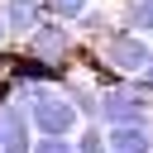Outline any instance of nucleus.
<instances>
[{"label":"nucleus","instance_id":"f257e3e1","mask_svg":"<svg viewBox=\"0 0 153 153\" xmlns=\"http://www.w3.org/2000/svg\"><path fill=\"white\" fill-rule=\"evenodd\" d=\"M100 124H153V96L139 91L134 76H124L120 86L100 91Z\"/></svg>","mask_w":153,"mask_h":153},{"label":"nucleus","instance_id":"f03ea898","mask_svg":"<svg viewBox=\"0 0 153 153\" xmlns=\"http://www.w3.org/2000/svg\"><path fill=\"white\" fill-rule=\"evenodd\" d=\"M24 48H29V53H38V57H48V62L72 67V57H76V48H81V38H76V29H72L67 19L43 14V19L33 24V33L24 38Z\"/></svg>","mask_w":153,"mask_h":153},{"label":"nucleus","instance_id":"7ed1b4c3","mask_svg":"<svg viewBox=\"0 0 153 153\" xmlns=\"http://www.w3.org/2000/svg\"><path fill=\"white\" fill-rule=\"evenodd\" d=\"M29 115H33V129L38 134H76L86 120H81V110L72 105V96L62 91V86H48L38 100H29Z\"/></svg>","mask_w":153,"mask_h":153},{"label":"nucleus","instance_id":"20e7f679","mask_svg":"<svg viewBox=\"0 0 153 153\" xmlns=\"http://www.w3.org/2000/svg\"><path fill=\"white\" fill-rule=\"evenodd\" d=\"M96 48H100V53H105L124 76H139V72L148 67V57H153V43H148L143 33H134V29H124V24H115Z\"/></svg>","mask_w":153,"mask_h":153},{"label":"nucleus","instance_id":"39448f33","mask_svg":"<svg viewBox=\"0 0 153 153\" xmlns=\"http://www.w3.org/2000/svg\"><path fill=\"white\" fill-rule=\"evenodd\" d=\"M110 153H153V124H110Z\"/></svg>","mask_w":153,"mask_h":153},{"label":"nucleus","instance_id":"423d86ee","mask_svg":"<svg viewBox=\"0 0 153 153\" xmlns=\"http://www.w3.org/2000/svg\"><path fill=\"white\" fill-rule=\"evenodd\" d=\"M0 10H5V24H10V33H14V38H29V33H33V24L48 14V10H43V0H0Z\"/></svg>","mask_w":153,"mask_h":153},{"label":"nucleus","instance_id":"0eeeda50","mask_svg":"<svg viewBox=\"0 0 153 153\" xmlns=\"http://www.w3.org/2000/svg\"><path fill=\"white\" fill-rule=\"evenodd\" d=\"M115 24H120V14H110V10H86V14L76 19V38H81V43H100Z\"/></svg>","mask_w":153,"mask_h":153},{"label":"nucleus","instance_id":"6e6552de","mask_svg":"<svg viewBox=\"0 0 153 153\" xmlns=\"http://www.w3.org/2000/svg\"><path fill=\"white\" fill-rule=\"evenodd\" d=\"M120 24L134 33H153V0H129L120 5Z\"/></svg>","mask_w":153,"mask_h":153},{"label":"nucleus","instance_id":"1a4fd4ad","mask_svg":"<svg viewBox=\"0 0 153 153\" xmlns=\"http://www.w3.org/2000/svg\"><path fill=\"white\" fill-rule=\"evenodd\" d=\"M72 139H76V153H110V139H105V124L100 120H86Z\"/></svg>","mask_w":153,"mask_h":153},{"label":"nucleus","instance_id":"9d476101","mask_svg":"<svg viewBox=\"0 0 153 153\" xmlns=\"http://www.w3.org/2000/svg\"><path fill=\"white\" fill-rule=\"evenodd\" d=\"M43 10L57 14V19H67V24H76V19L91 10V0H43Z\"/></svg>","mask_w":153,"mask_h":153},{"label":"nucleus","instance_id":"9b49d317","mask_svg":"<svg viewBox=\"0 0 153 153\" xmlns=\"http://www.w3.org/2000/svg\"><path fill=\"white\" fill-rule=\"evenodd\" d=\"M33 153H76V139L72 134H38Z\"/></svg>","mask_w":153,"mask_h":153},{"label":"nucleus","instance_id":"f8f14e48","mask_svg":"<svg viewBox=\"0 0 153 153\" xmlns=\"http://www.w3.org/2000/svg\"><path fill=\"white\" fill-rule=\"evenodd\" d=\"M134 81H139V91H143V96H153V57H148V67H143Z\"/></svg>","mask_w":153,"mask_h":153},{"label":"nucleus","instance_id":"ddd939ff","mask_svg":"<svg viewBox=\"0 0 153 153\" xmlns=\"http://www.w3.org/2000/svg\"><path fill=\"white\" fill-rule=\"evenodd\" d=\"M10 96H14V76H10V72H5V67H0V105H5V100H10Z\"/></svg>","mask_w":153,"mask_h":153},{"label":"nucleus","instance_id":"4468645a","mask_svg":"<svg viewBox=\"0 0 153 153\" xmlns=\"http://www.w3.org/2000/svg\"><path fill=\"white\" fill-rule=\"evenodd\" d=\"M10 38H14V33H10V24H5V10H0V48H5Z\"/></svg>","mask_w":153,"mask_h":153},{"label":"nucleus","instance_id":"2eb2a0df","mask_svg":"<svg viewBox=\"0 0 153 153\" xmlns=\"http://www.w3.org/2000/svg\"><path fill=\"white\" fill-rule=\"evenodd\" d=\"M115 5H129V0H115Z\"/></svg>","mask_w":153,"mask_h":153},{"label":"nucleus","instance_id":"dca6fc26","mask_svg":"<svg viewBox=\"0 0 153 153\" xmlns=\"http://www.w3.org/2000/svg\"><path fill=\"white\" fill-rule=\"evenodd\" d=\"M0 153H5V148H0Z\"/></svg>","mask_w":153,"mask_h":153}]
</instances>
